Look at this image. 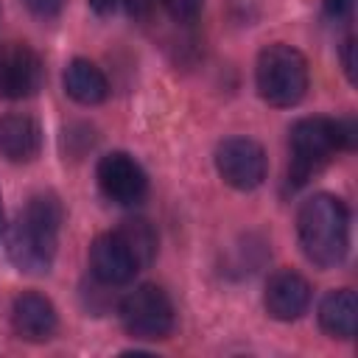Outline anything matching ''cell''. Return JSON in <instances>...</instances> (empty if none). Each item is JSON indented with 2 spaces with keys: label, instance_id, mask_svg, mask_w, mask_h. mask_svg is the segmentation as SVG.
Returning <instances> with one entry per match:
<instances>
[{
  "label": "cell",
  "instance_id": "cell-1",
  "mask_svg": "<svg viewBox=\"0 0 358 358\" xmlns=\"http://www.w3.org/2000/svg\"><path fill=\"white\" fill-rule=\"evenodd\" d=\"M62 201L53 193L34 196L8 229V257L25 274H45L53 266L59 229H62Z\"/></svg>",
  "mask_w": 358,
  "mask_h": 358
},
{
  "label": "cell",
  "instance_id": "cell-2",
  "mask_svg": "<svg viewBox=\"0 0 358 358\" xmlns=\"http://www.w3.org/2000/svg\"><path fill=\"white\" fill-rule=\"evenodd\" d=\"M296 232L305 257L319 268H333L350 249V210L338 196L313 193L296 213Z\"/></svg>",
  "mask_w": 358,
  "mask_h": 358
},
{
  "label": "cell",
  "instance_id": "cell-3",
  "mask_svg": "<svg viewBox=\"0 0 358 358\" xmlns=\"http://www.w3.org/2000/svg\"><path fill=\"white\" fill-rule=\"evenodd\" d=\"M355 123L352 117H302L291 126V162H288V185L302 187L313 173H319L336 151L355 148Z\"/></svg>",
  "mask_w": 358,
  "mask_h": 358
},
{
  "label": "cell",
  "instance_id": "cell-4",
  "mask_svg": "<svg viewBox=\"0 0 358 358\" xmlns=\"http://www.w3.org/2000/svg\"><path fill=\"white\" fill-rule=\"evenodd\" d=\"M257 92L271 106H294L308 90V62L291 45H268L257 56L255 67Z\"/></svg>",
  "mask_w": 358,
  "mask_h": 358
},
{
  "label": "cell",
  "instance_id": "cell-5",
  "mask_svg": "<svg viewBox=\"0 0 358 358\" xmlns=\"http://www.w3.org/2000/svg\"><path fill=\"white\" fill-rule=\"evenodd\" d=\"M117 310L126 333H131L134 338L154 341V338H165L173 330V305L159 285L151 282L137 285L120 299Z\"/></svg>",
  "mask_w": 358,
  "mask_h": 358
},
{
  "label": "cell",
  "instance_id": "cell-6",
  "mask_svg": "<svg viewBox=\"0 0 358 358\" xmlns=\"http://www.w3.org/2000/svg\"><path fill=\"white\" fill-rule=\"evenodd\" d=\"M218 176L235 190H255L266 179V151L252 137H229L215 148Z\"/></svg>",
  "mask_w": 358,
  "mask_h": 358
},
{
  "label": "cell",
  "instance_id": "cell-7",
  "mask_svg": "<svg viewBox=\"0 0 358 358\" xmlns=\"http://www.w3.org/2000/svg\"><path fill=\"white\" fill-rule=\"evenodd\" d=\"M45 81V64L39 53L22 42L0 45V98L20 101L34 95Z\"/></svg>",
  "mask_w": 358,
  "mask_h": 358
},
{
  "label": "cell",
  "instance_id": "cell-8",
  "mask_svg": "<svg viewBox=\"0 0 358 358\" xmlns=\"http://www.w3.org/2000/svg\"><path fill=\"white\" fill-rule=\"evenodd\" d=\"M98 187L101 193L120 204V207H131V204H140L145 190H148V179H145V171L140 168V162L134 157H129L126 151H112L106 157H101L98 162Z\"/></svg>",
  "mask_w": 358,
  "mask_h": 358
},
{
  "label": "cell",
  "instance_id": "cell-9",
  "mask_svg": "<svg viewBox=\"0 0 358 358\" xmlns=\"http://www.w3.org/2000/svg\"><path fill=\"white\" fill-rule=\"evenodd\" d=\"M90 271H92V280L109 288H117V285L131 282L140 266L134 255L129 252V246L120 241V235L106 232V235H98L90 246Z\"/></svg>",
  "mask_w": 358,
  "mask_h": 358
},
{
  "label": "cell",
  "instance_id": "cell-10",
  "mask_svg": "<svg viewBox=\"0 0 358 358\" xmlns=\"http://www.w3.org/2000/svg\"><path fill=\"white\" fill-rule=\"evenodd\" d=\"M263 302H266V310H268L271 319L294 322L310 305V285H308V280L302 274H296L291 268H282V271L268 277Z\"/></svg>",
  "mask_w": 358,
  "mask_h": 358
},
{
  "label": "cell",
  "instance_id": "cell-11",
  "mask_svg": "<svg viewBox=\"0 0 358 358\" xmlns=\"http://www.w3.org/2000/svg\"><path fill=\"white\" fill-rule=\"evenodd\" d=\"M11 324L20 338L25 341H48L56 333L59 316L48 296L36 291H25L11 305Z\"/></svg>",
  "mask_w": 358,
  "mask_h": 358
},
{
  "label": "cell",
  "instance_id": "cell-12",
  "mask_svg": "<svg viewBox=\"0 0 358 358\" xmlns=\"http://www.w3.org/2000/svg\"><path fill=\"white\" fill-rule=\"evenodd\" d=\"M42 148V129L28 115L0 117V154L8 162H31Z\"/></svg>",
  "mask_w": 358,
  "mask_h": 358
},
{
  "label": "cell",
  "instance_id": "cell-13",
  "mask_svg": "<svg viewBox=\"0 0 358 358\" xmlns=\"http://www.w3.org/2000/svg\"><path fill=\"white\" fill-rule=\"evenodd\" d=\"M319 324L333 338H352L358 324V299L350 288L330 291L319 305Z\"/></svg>",
  "mask_w": 358,
  "mask_h": 358
},
{
  "label": "cell",
  "instance_id": "cell-14",
  "mask_svg": "<svg viewBox=\"0 0 358 358\" xmlns=\"http://www.w3.org/2000/svg\"><path fill=\"white\" fill-rule=\"evenodd\" d=\"M64 92L84 106L101 103L109 95V81L101 73V67H95L87 59H73L64 70Z\"/></svg>",
  "mask_w": 358,
  "mask_h": 358
},
{
  "label": "cell",
  "instance_id": "cell-15",
  "mask_svg": "<svg viewBox=\"0 0 358 358\" xmlns=\"http://www.w3.org/2000/svg\"><path fill=\"white\" fill-rule=\"evenodd\" d=\"M115 232H117L120 241L129 246V252L134 255V260H137L140 268L148 266V263L157 257V246H159V241H157L154 227H151L145 218H129V221H123V227L115 229Z\"/></svg>",
  "mask_w": 358,
  "mask_h": 358
},
{
  "label": "cell",
  "instance_id": "cell-16",
  "mask_svg": "<svg viewBox=\"0 0 358 358\" xmlns=\"http://www.w3.org/2000/svg\"><path fill=\"white\" fill-rule=\"evenodd\" d=\"M159 3H162V8H165L176 22H190V20H196L199 11H201V6H204V0H159Z\"/></svg>",
  "mask_w": 358,
  "mask_h": 358
},
{
  "label": "cell",
  "instance_id": "cell-17",
  "mask_svg": "<svg viewBox=\"0 0 358 358\" xmlns=\"http://www.w3.org/2000/svg\"><path fill=\"white\" fill-rule=\"evenodd\" d=\"M22 3L28 6L31 14H36V17H42V20L56 17V14L62 11V6H64V0H22Z\"/></svg>",
  "mask_w": 358,
  "mask_h": 358
},
{
  "label": "cell",
  "instance_id": "cell-18",
  "mask_svg": "<svg viewBox=\"0 0 358 358\" xmlns=\"http://www.w3.org/2000/svg\"><path fill=\"white\" fill-rule=\"evenodd\" d=\"M352 3L355 0H324V14L330 20H336V22H341V20H347L352 14Z\"/></svg>",
  "mask_w": 358,
  "mask_h": 358
},
{
  "label": "cell",
  "instance_id": "cell-19",
  "mask_svg": "<svg viewBox=\"0 0 358 358\" xmlns=\"http://www.w3.org/2000/svg\"><path fill=\"white\" fill-rule=\"evenodd\" d=\"M159 0H126V11L134 17V20H148L154 14Z\"/></svg>",
  "mask_w": 358,
  "mask_h": 358
},
{
  "label": "cell",
  "instance_id": "cell-20",
  "mask_svg": "<svg viewBox=\"0 0 358 358\" xmlns=\"http://www.w3.org/2000/svg\"><path fill=\"white\" fill-rule=\"evenodd\" d=\"M352 53H355V39L350 36V39L344 42V48H341V62H344V73H347V78H350V81H355V59H352Z\"/></svg>",
  "mask_w": 358,
  "mask_h": 358
},
{
  "label": "cell",
  "instance_id": "cell-21",
  "mask_svg": "<svg viewBox=\"0 0 358 358\" xmlns=\"http://www.w3.org/2000/svg\"><path fill=\"white\" fill-rule=\"evenodd\" d=\"M87 3H90V8H92L95 14H109L117 0H87Z\"/></svg>",
  "mask_w": 358,
  "mask_h": 358
},
{
  "label": "cell",
  "instance_id": "cell-22",
  "mask_svg": "<svg viewBox=\"0 0 358 358\" xmlns=\"http://www.w3.org/2000/svg\"><path fill=\"white\" fill-rule=\"evenodd\" d=\"M3 229H6V215H3V204H0V235H3Z\"/></svg>",
  "mask_w": 358,
  "mask_h": 358
}]
</instances>
